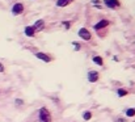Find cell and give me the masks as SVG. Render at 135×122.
<instances>
[{"instance_id":"obj_1","label":"cell","mask_w":135,"mask_h":122,"mask_svg":"<svg viewBox=\"0 0 135 122\" xmlns=\"http://www.w3.org/2000/svg\"><path fill=\"white\" fill-rule=\"evenodd\" d=\"M38 120L39 122H51V113L49 112L47 108L42 106L38 110Z\"/></svg>"},{"instance_id":"obj_2","label":"cell","mask_w":135,"mask_h":122,"mask_svg":"<svg viewBox=\"0 0 135 122\" xmlns=\"http://www.w3.org/2000/svg\"><path fill=\"white\" fill-rule=\"evenodd\" d=\"M77 34H79V37H80L81 40H84V41H91L92 40L91 32H89L87 28H81V29L77 32Z\"/></svg>"},{"instance_id":"obj_3","label":"cell","mask_w":135,"mask_h":122,"mask_svg":"<svg viewBox=\"0 0 135 122\" xmlns=\"http://www.w3.org/2000/svg\"><path fill=\"white\" fill-rule=\"evenodd\" d=\"M24 4H21V3H16V4H13V7H12V13L15 16H18V15H21L22 12H24Z\"/></svg>"},{"instance_id":"obj_4","label":"cell","mask_w":135,"mask_h":122,"mask_svg":"<svg viewBox=\"0 0 135 122\" xmlns=\"http://www.w3.org/2000/svg\"><path fill=\"white\" fill-rule=\"evenodd\" d=\"M104 3H105V5L108 8H112V9H117V8H119V1L118 0H104Z\"/></svg>"},{"instance_id":"obj_5","label":"cell","mask_w":135,"mask_h":122,"mask_svg":"<svg viewBox=\"0 0 135 122\" xmlns=\"http://www.w3.org/2000/svg\"><path fill=\"white\" fill-rule=\"evenodd\" d=\"M35 57H37L39 60H42V62H46V63L51 62V57L45 54V52H35Z\"/></svg>"},{"instance_id":"obj_6","label":"cell","mask_w":135,"mask_h":122,"mask_svg":"<svg viewBox=\"0 0 135 122\" xmlns=\"http://www.w3.org/2000/svg\"><path fill=\"white\" fill-rule=\"evenodd\" d=\"M98 77H100V75H98L97 71H89V72H88V80L91 83L98 81Z\"/></svg>"},{"instance_id":"obj_7","label":"cell","mask_w":135,"mask_h":122,"mask_svg":"<svg viewBox=\"0 0 135 122\" xmlns=\"http://www.w3.org/2000/svg\"><path fill=\"white\" fill-rule=\"evenodd\" d=\"M33 28H34L35 32H41V30H43V28H45V21H43V20L35 21V24L33 25Z\"/></svg>"},{"instance_id":"obj_8","label":"cell","mask_w":135,"mask_h":122,"mask_svg":"<svg viewBox=\"0 0 135 122\" xmlns=\"http://www.w3.org/2000/svg\"><path fill=\"white\" fill-rule=\"evenodd\" d=\"M109 25V21L108 20H101V21H98V23L94 25V29L96 30H100V29H104V28H106Z\"/></svg>"},{"instance_id":"obj_9","label":"cell","mask_w":135,"mask_h":122,"mask_svg":"<svg viewBox=\"0 0 135 122\" xmlns=\"http://www.w3.org/2000/svg\"><path fill=\"white\" fill-rule=\"evenodd\" d=\"M34 33H35V30H34V28L33 26H26L25 28V35H28V37H33Z\"/></svg>"},{"instance_id":"obj_10","label":"cell","mask_w":135,"mask_h":122,"mask_svg":"<svg viewBox=\"0 0 135 122\" xmlns=\"http://www.w3.org/2000/svg\"><path fill=\"white\" fill-rule=\"evenodd\" d=\"M93 63H94V64H97V66H104V60H102V58L98 57V55H96V57L93 58Z\"/></svg>"},{"instance_id":"obj_11","label":"cell","mask_w":135,"mask_h":122,"mask_svg":"<svg viewBox=\"0 0 135 122\" xmlns=\"http://www.w3.org/2000/svg\"><path fill=\"white\" fill-rule=\"evenodd\" d=\"M71 1H72V0H58L57 5H58V7H66V5H68Z\"/></svg>"},{"instance_id":"obj_12","label":"cell","mask_w":135,"mask_h":122,"mask_svg":"<svg viewBox=\"0 0 135 122\" xmlns=\"http://www.w3.org/2000/svg\"><path fill=\"white\" fill-rule=\"evenodd\" d=\"M126 117H135V108H129L126 110Z\"/></svg>"},{"instance_id":"obj_13","label":"cell","mask_w":135,"mask_h":122,"mask_svg":"<svg viewBox=\"0 0 135 122\" xmlns=\"http://www.w3.org/2000/svg\"><path fill=\"white\" fill-rule=\"evenodd\" d=\"M91 118H92V112L87 110V112L83 113V120H84V121H89Z\"/></svg>"},{"instance_id":"obj_14","label":"cell","mask_w":135,"mask_h":122,"mask_svg":"<svg viewBox=\"0 0 135 122\" xmlns=\"http://www.w3.org/2000/svg\"><path fill=\"white\" fill-rule=\"evenodd\" d=\"M117 95L119 96V97H122V96H127L129 92H127L126 89H122V88H119V89L117 91Z\"/></svg>"},{"instance_id":"obj_15","label":"cell","mask_w":135,"mask_h":122,"mask_svg":"<svg viewBox=\"0 0 135 122\" xmlns=\"http://www.w3.org/2000/svg\"><path fill=\"white\" fill-rule=\"evenodd\" d=\"M16 104L17 105H24V101L21 99H16Z\"/></svg>"},{"instance_id":"obj_16","label":"cell","mask_w":135,"mask_h":122,"mask_svg":"<svg viewBox=\"0 0 135 122\" xmlns=\"http://www.w3.org/2000/svg\"><path fill=\"white\" fill-rule=\"evenodd\" d=\"M63 25H64V28H66V29H70V26H71V24H70V23H67V21H64Z\"/></svg>"},{"instance_id":"obj_17","label":"cell","mask_w":135,"mask_h":122,"mask_svg":"<svg viewBox=\"0 0 135 122\" xmlns=\"http://www.w3.org/2000/svg\"><path fill=\"white\" fill-rule=\"evenodd\" d=\"M74 45H75V50H76V51H79V50H80V46H79V43H76V42H75Z\"/></svg>"},{"instance_id":"obj_18","label":"cell","mask_w":135,"mask_h":122,"mask_svg":"<svg viewBox=\"0 0 135 122\" xmlns=\"http://www.w3.org/2000/svg\"><path fill=\"white\" fill-rule=\"evenodd\" d=\"M5 71V68H4V66L1 64V63H0V72H4Z\"/></svg>"},{"instance_id":"obj_19","label":"cell","mask_w":135,"mask_h":122,"mask_svg":"<svg viewBox=\"0 0 135 122\" xmlns=\"http://www.w3.org/2000/svg\"><path fill=\"white\" fill-rule=\"evenodd\" d=\"M117 122H127V121H126L125 118H118V120H117Z\"/></svg>"}]
</instances>
